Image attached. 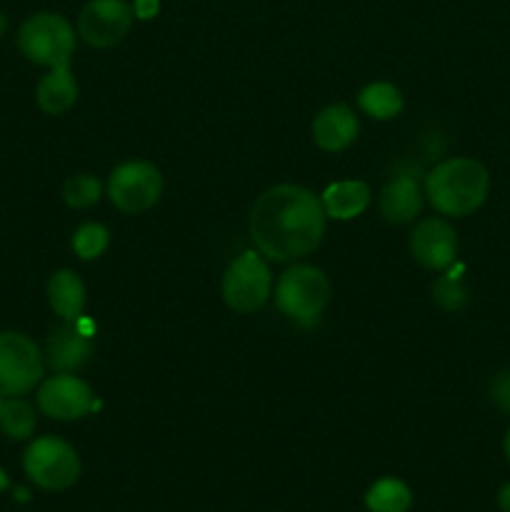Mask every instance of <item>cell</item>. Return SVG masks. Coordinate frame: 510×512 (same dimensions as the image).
I'll list each match as a JSON object with an SVG mask.
<instances>
[{
    "instance_id": "obj_21",
    "label": "cell",
    "mask_w": 510,
    "mask_h": 512,
    "mask_svg": "<svg viewBox=\"0 0 510 512\" xmlns=\"http://www.w3.org/2000/svg\"><path fill=\"white\" fill-rule=\"evenodd\" d=\"M103 188H100V180L90 173H78L73 178L65 180L63 185V200L73 210H88L93 205H98Z\"/></svg>"
},
{
    "instance_id": "obj_30",
    "label": "cell",
    "mask_w": 510,
    "mask_h": 512,
    "mask_svg": "<svg viewBox=\"0 0 510 512\" xmlns=\"http://www.w3.org/2000/svg\"><path fill=\"white\" fill-rule=\"evenodd\" d=\"M505 455H508V460H510V430H508V435H505Z\"/></svg>"
},
{
    "instance_id": "obj_26",
    "label": "cell",
    "mask_w": 510,
    "mask_h": 512,
    "mask_svg": "<svg viewBox=\"0 0 510 512\" xmlns=\"http://www.w3.org/2000/svg\"><path fill=\"white\" fill-rule=\"evenodd\" d=\"M498 508L503 512H510V483H505L498 493Z\"/></svg>"
},
{
    "instance_id": "obj_29",
    "label": "cell",
    "mask_w": 510,
    "mask_h": 512,
    "mask_svg": "<svg viewBox=\"0 0 510 512\" xmlns=\"http://www.w3.org/2000/svg\"><path fill=\"white\" fill-rule=\"evenodd\" d=\"M15 498H18V500H28V490L18 488V490H15Z\"/></svg>"
},
{
    "instance_id": "obj_3",
    "label": "cell",
    "mask_w": 510,
    "mask_h": 512,
    "mask_svg": "<svg viewBox=\"0 0 510 512\" xmlns=\"http://www.w3.org/2000/svg\"><path fill=\"white\" fill-rule=\"evenodd\" d=\"M18 48L30 63L43 68H70L75 55V28L58 13H33L18 28Z\"/></svg>"
},
{
    "instance_id": "obj_6",
    "label": "cell",
    "mask_w": 510,
    "mask_h": 512,
    "mask_svg": "<svg viewBox=\"0 0 510 512\" xmlns=\"http://www.w3.org/2000/svg\"><path fill=\"white\" fill-rule=\"evenodd\" d=\"M45 358L38 345L23 333H0V395L20 398L43 380Z\"/></svg>"
},
{
    "instance_id": "obj_31",
    "label": "cell",
    "mask_w": 510,
    "mask_h": 512,
    "mask_svg": "<svg viewBox=\"0 0 510 512\" xmlns=\"http://www.w3.org/2000/svg\"><path fill=\"white\" fill-rule=\"evenodd\" d=\"M3 400H5V398H3V395H0V408H3Z\"/></svg>"
},
{
    "instance_id": "obj_22",
    "label": "cell",
    "mask_w": 510,
    "mask_h": 512,
    "mask_svg": "<svg viewBox=\"0 0 510 512\" xmlns=\"http://www.w3.org/2000/svg\"><path fill=\"white\" fill-rule=\"evenodd\" d=\"M110 243L108 230L100 223H85L75 230L73 250L80 260H98Z\"/></svg>"
},
{
    "instance_id": "obj_16",
    "label": "cell",
    "mask_w": 510,
    "mask_h": 512,
    "mask_svg": "<svg viewBox=\"0 0 510 512\" xmlns=\"http://www.w3.org/2000/svg\"><path fill=\"white\" fill-rule=\"evenodd\" d=\"M38 108L48 115H65L78 100V83L70 68H53L38 80L35 88Z\"/></svg>"
},
{
    "instance_id": "obj_17",
    "label": "cell",
    "mask_w": 510,
    "mask_h": 512,
    "mask_svg": "<svg viewBox=\"0 0 510 512\" xmlns=\"http://www.w3.org/2000/svg\"><path fill=\"white\" fill-rule=\"evenodd\" d=\"M320 203L328 218L353 220L363 215L370 205V188L363 180H340V183L328 185Z\"/></svg>"
},
{
    "instance_id": "obj_1",
    "label": "cell",
    "mask_w": 510,
    "mask_h": 512,
    "mask_svg": "<svg viewBox=\"0 0 510 512\" xmlns=\"http://www.w3.org/2000/svg\"><path fill=\"white\" fill-rule=\"evenodd\" d=\"M325 210L315 193L300 185H273L250 213V238L260 255L275 263L305 258L325 235Z\"/></svg>"
},
{
    "instance_id": "obj_28",
    "label": "cell",
    "mask_w": 510,
    "mask_h": 512,
    "mask_svg": "<svg viewBox=\"0 0 510 512\" xmlns=\"http://www.w3.org/2000/svg\"><path fill=\"white\" fill-rule=\"evenodd\" d=\"M5 28H8V18H5V15H3V13H0V38H3Z\"/></svg>"
},
{
    "instance_id": "obj_19",
    "label": "cell",
    "mask_w": 510,
    "mask_h": 512,
    "mask_svg": "<svg viewBox=\"0 0 510 512\" xmlns=\"http://www.w3.org/2000/svg\"><path fill=\"white\" fill-rule=\"evenodd\" d=\"M413 493L398 478H380L365 493V508L370 512H408Z\"/></svg>"
},
{
    "instance_id": "obj_9",
    "label": "cell",
    "mask_w": 510,
    "mask_h": 512,
    "mask_svg": "<svg viewBox=\"0 0 510 512\" xmlns=\"http://www.w3.org/2000/svg\"><path fill=\"white\" fill-rule=\"evenodd\" d=\"M133 15L125 0H88L78 15V35L93 48H115L128 35Z\"/></svg>"
},
{
    "instance_id": "obj_5",
    "label": "cell",
    "mask_w": 510,
    "mask_h": 512,
    "mask_svg": "<svg viewBox=\"0 0 510 512\" xmlns=\"http://www.w3.org/2000/svg\"><path fill=\"white\" fill-rule=\"evenodd\" d=\"M23 470L30 483H35L38 488L60 493L78 483L80 458L73 445L65 443L63 438L43 435L25 448Z\"/></svg>"
},
{
    "instance_id": "obj_14",
    "label": "cell",
    "mask_w": 510,
    "mask_h": 512,
    "mask_svg": "<svg viewBox=\"0 0 510 512\" xmlns=\"http://www.w3.org/2000/svg\"><path fill=\"white\" fill-rule=\"evenodd\" d=\"M358 130V118H355L353 108H348L345 103L328 105L313 120V140L325 153H340V150L350 148L358 138Z\"/></svg>"
},
{
    "instance_id": "obj_10",
    "label": "cell",
    "mask_w": 510,
    "mask_h": 512,
    "mask_svg": "<svg viewBox=\"0 0 510 512\" xmlns=\"http://www.w3.org/2000/svg\"><path fill=\"white\" fill-rule=\"evenodd\" d=\"M38 408L50 420H80L93 410V390L73 373H58L38 388Z\"/></svg>"
},
{
    "instance_id": "obj_12",
    "label": "cell",
    "mask_w": 510,
    "mask_h": 512,
    "mask_svg": "<svg viewBox=\"0 0 510 512\" xmlns=\"http://www.w3.org/2000/svg\"><path fill=\"white\" fill-rule=\"evenodd\" d=\"M410 255L428 270H445L455 263L458 255V235L445 220H420L408 240Z\"/></svg>"
},
{
    "instance_id": "obj_8",
    "label": "cell",
    "mask_w": 510,
    "mask_h": 512,
    "mask_svg": "<svg viewBox=\"0 0 510 512\" xmlns=\"http://www.w3.org/2000/svg\"><path fill=\"white\" fill-rule=\"evenodd\" d=\"M163 195V175L148 160H128L108 178V198L120 213L138 215L153 208Z\"/></svg>"
},
{
    "instance_id": "obj_2",
    "label": "cell",
    "mask_w": 510,
    "mask_h": 512,
    "mask_svg": "<svg viewBox=\"0 0 510 512\" xmlns=\"http://www.w3.org/2000/svg\"><path fill=\"white\" fill-rule=\"evenodd\" d=\"M425 198L440 215L465 218L485 203L490 175L473 158H448L425 175Z\"/></svg>"
},
{
    "instance_id": "obj_11",
    "label": "cell",
    "mask_w": 510,
    "mask_h": 512,
    "mask_svg": "<svg viewBox=\"0 0 510 512\" xmlns=\"http://www.w3.org/2000/svg\"><path fill=\"white\" fill-rule=\"evenodd\" d=\"M418 165H405L390 175L385 188L380 190V213L390 225L413 223L425 203V190L418 178Z\"/></svg>"
},
{
    "instance_id": "obj_25",
    "label": "cell",
    "mask_w": 510,
    "mask_h": 512,
    "mask_svg": "<svg viewBox=\"0 0 510 512\" xmlns=\"http://www.w3.org/2000/svg\"><path fill=\"white\" fill-rule=\"evenodd\" d=\"M133 13L138 15V18H143V20L153 18V15L158 13V0H135Z\"/></svg>"
},
{
    "instance_id": "obj_13",
    "label": "cell",
    "mask_w": 510,
    "mask_h": 512,
    "mask_svg": "<svg viewBox=\"0 0 510 512\" xmlns=\"http://www.w3.org/2000/svg\"><path fill=\"white\" fill-rule=\"evenodd\" d=\"M93 355V333L85 330V320L63 323L60 328L50 330L45 338V363L55 373H75L83 368Z\"/></svg>"
},
{
    "instance_id": "obj_27",
    "label": "cell",
    "mask_w": 510,
    "mask_h": 512,
    "mask_svg": "<svg viewBox=\"0 0 510 512\" xmlns=\"http://www.w3.org/2000/svg\"><path fill=\"white\" fill-rule=\"evenodd\" d=\"M8 488H10V478H8V473L0 468V493H3V490H8Z\"/></svg>"
},
{
    "instance_id": "obj_20",
    "label": "cell",
    "mask_w": 510,
    "mask_h": 512,
    "mask_svg": "<svg viewBox=\"0 0 510 512\" xmlns=\"http://www.w3.org/2000/svg\"><path fill=\"white\" fill-rule=\"evenodd\" d=\"M35 408L23 398H5L0 408V430L10 440H28L35 433Z\"/></svg>"
},
{
    "instance_id": "obj_23",
    "label": "cell",
    "mask_w": 510,
    "mask_h": 512,
    "mask_svg": "<svg viewBox=\"0 0 510 512\" xmlns=\"http://www.w3.org/2000/svg\"><path fill=\"white\" fill-rule=\"evenodd\" d=\"M433 298L443 310H460L465 305V300H468V293H465V288L453 273L448 278H440L433 285Z\"/></svg>"
},
{
    "instance_id": "obj_4",
    "label": "cell",
    "mask_w": 510,
    "mask_h": 512,
    "mask_svg": "<svg viewBox=\"0 0 510 512\" xmlns=\"http://www.w3.org/2000/svg\"><path fill=\"white\" fill-rule=\"evenodd\" d=\"M330 280L313 265H295L285 270L275 285V305L293 323L310 328L320 320L330 303Z\"/></svg>"
},
{
    "instance_id": "obj_15",
    "label": "cell",
    "mask_w": 510,
    "mask_h": 512,
    "mask_svg": "<svg viewBox=\"0 0 510 512\" xmlns=\"http://www.w3.org/2000/svg\"><path fill=\"white\" fill-rule=\"evenodd\" d=\"M48 303L53 313L65 323H75L83 318L85 310V285L73 270H58L48 280Z\"/></svg>"
},
{
    "instance_id": "obj_24",
    "label": "cell",
    "mask_w": 510,
    "mask_h": 512,
    "mask_svg": "<svg viewBox=\"0 0 510 512\" xmlns=\"http://www.w3.org/2000/svg\"><path fill=\"white\" fill-rule=\"evenodd\" d=\"M490 398H493V403L500 410L510 413V370L508 373L495 375L493 383H490Z\"/></svg>"
},
{
    "instance_id": "obj_7",
    "label": "cell",
    "mask_w": 510,
    "mask_h": 512,
    "mask_svg": "<svg viewBox=\"0 0 510 512\" xmlns=\"http://www.w3.org/2000/svg\"><path fill=\"white\" fill-rule=\"evenodd\" d=\"M273 290V275L263 255L248 250L228 265L223 275V300L235 313H255L263 308Z\"/></svg>"
},
{
    "instance_id": "obj_18",
    "label": "cell",
    "mask_w": 510,
    "mask_h": 512,
    "mask_svg": "<svg viewBox=\"0 0 510 512\" xmlns=\"http://www.w3.org/2000/svg\"><path fill=\"white\" fill-rule=\"evenodd\" d=\"M358 105L375 120H393L403 113V93L393 83H370L358 93Z\"/></svg>"
}]
</instances>
